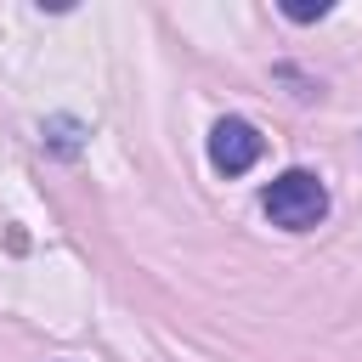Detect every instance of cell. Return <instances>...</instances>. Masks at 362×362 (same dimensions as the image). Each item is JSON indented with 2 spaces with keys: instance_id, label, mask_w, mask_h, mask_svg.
Listing matches in <instances>:
<instances>
[{
  "instance_id": "3",
  "label": "cell",
  "mask_w": 362,
  "mask_h": 362,
  "mask_svg": "<svg viewBox=\"0 0 362 362\" xmlns=\"http://www.w3.org/2000/svg\"><path fill=\"white\" fill-rule=\"evenodd\" d=\"M45 147L62 153V158H74V153H79V124H74V119H51V124H45Z\"/></svg>"
},
{
  "instance_id": "1",
  "label": "cell",
  "mask_w": 362,
  "mask_h": 362,
  "mask_svg": "<svg viewBox=\"0 0 362 362\" xmlns=\"http://www.w3.org/2000/svg\"><path fill=\"white\" fill-rule=\"evenodd\" d=\"M266 215L283 226V232H311L322 215H328V187L311 175V170H283L266 192H260Z\"/></svg>"
},
{
  "instance_id": "4",
  "label": "cell",
  "mask_w": 362,
  "mask_h": 362,
  "mask_svg": "<svg viewBox=\"0 0 362 362\" xmlns=\"http://www.w3.org/2000/svg\"><path fill=\"white\" fill-rule=\"evenodd\" d=\"M283 17L288 23H317V17H328V0H283Z\"/></svg>"
},
{
  "instance_id": "2",
  "label": "cell",
  "mask_w": 362,
  "mask_h": 362,
  "mask_svg": "<svg viewBox=\"0 0 362 362\" xmlns=\"http://www.w3.org/2000/svg\"><path fill=\"white\" fill-rule=\"evenodd\" d=\"M260 130L249 124V119H221L215 130H209V164L221 170V175H243L255 158H260Z\"/></svg>"
}]
</instances>
